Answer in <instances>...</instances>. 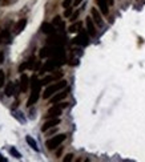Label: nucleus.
Masks as SVG:
<instances>
[{
	"mask_svg": "<svg viewBox=\"0 0 145 162\" xmlns=\"http://www.w3.org/2000/svg\"><path fill=\"white\" fill-rule=\"evenodd\" d=\"M39 55H40L41 59H44V57H49L51 59V57H63V56H65L63 47H60V45H47V47L41 48Z\"/></svg>",
	"mask_w": 145,
	"mask_h": 162,
	"instance_id": "nucleus-1",
	"label": "nucleus"
},
{
	"mask_svg": "<svg viewBox=\"0 0 145 162\" xmlns=\"http://www.w3.org/2000/svg\"><path fill=\"white\" fill-rule=\"evenodd\" d=\"M41 81H39L36 77H32V82H31V87H32V93L28 98V102H27V106L31 108L33 104L37 102L39 100V96H40V89H41Z\"/></svg>",
	"mask_w": 145,
	"mask_h": 162,
	"instance_id": "nucleus-2",
	"label": "nucleus"
},
{
	"mask_svg": "<svg viewBox=\"0 0 145 162\" xmlns=\"http://www.w3.org/2000/svg\"><path fill=\"white\" fill-rule=\"evenodd\" d=\"M65 87H67V81L65 80H60V81H57V82H53V84L48 85V87L45 88L44 93H43V97H44L45 100H47V98H51L55 93H57L59 91L64 89Z\"/></svg>",
	"mask_w": 145,
	"mask_h": 162,
	"instance_id": "nucleus-3",
	"label": "nucleus"
},
{
	"mask_svg": "<svg viewBox=\"0 0 145 162\" xmlns=\"http://www.w3.org/2000/svg\"><path fill=\"white\" fill-rule=\"evenodd\" d=\"M63 64H65V56H63V57H51V59L45 62L44 65H43L40 73L53 71L55 68H59V66H61Z\"/></svg>",
	"mask_w": 145,
	"mask_h": 162,
	"instance_id": "nucleus-4",
	"label": "nucleus"
},
{
	"mask_svg": "<svg viewBox=\"0 0 145 162\" xmlns=\"http://www.w3.org/2000/svg\"><path fill=\"white\" fill-rule=\"evenodd\" d=\"M65 138H67L65 134H59V136H55V137L47 140V142H45V146H47L49 150H53V149H56L57 146H60L61 143L65 141Z\"/></svg>",
	"mask_w": 145,
	"mask_h": 162,
	"instance_id": "nucleus-5",
	"label": "nucleus"
},
{
	"mask_svg": "<svg viewBox=\"0 0 145 162\" xmlns=\"http://www.w3.org/2000/svg\"><path fill=\"white\" fill-rule=\"evenodd\" d=\"M88 31H84V29H80V33L73 39V43L77 44V45H81V47H85L89 44V37H88Z\"/></svg>",
	"mask_w": 145,
	"mask_h": 162,
	"instance_id": "nucleus-6",
	"label": "nucleus"
},
{
	"mask_svg": "<svg viewBox=\"0 0 145 162\" xmlns=\"http://www.w3.org/2000/svg\"><path fill=\"white\" fill-rule=\"evenodd\" d=\"M61 109H63V108H61L60 105L52 106L51 109H48L47 114H45V118L49 120V118H56V117H59V116L61 114Z\"/></svg>",
	"mask_w": 145,
	"mask_h": 162,
	"instance_id": "nucleus-7",
	"label": "nucleus"
},
{
	"mask_svg": "<svg viewBox=\"0 0 145 162\" xmlns=\"http://www.w3.org/2000/svg\"><path fill=\"white\" fill-rule=\"evenodd\" d=\"M60 124V118L59 117H56V118H49V120H47V121L44 122V125L41 126V132H47V130H49L51 128H55L56 125H59Z\"/></svg>",
	"mask_w": 145,
	"mask_h": 162,
	"instance_id": "nucleus-8",
	"label": "nucleus"
},
{
	"mask_svg": "<svg viewBox=\"0 0 145 162\" xmlns=\"http://www.w3.org/2000/svg\"><path fill=\"white\" fill-rule=\"evenodd\" d=\"M85 24H87V31H88L89 36L95 37L96 36V27H95V21H93V19L88 16L87 20H85Z\"/></svg>",
	"mask_w": 145,
	"mask_h": 162,
	"instance_id": "nucleus-9",
	"label": "nucleus"
},
{
	"mask_svg": "<svg viewBox=\"0 0 145 162\" xmlns=\"http://www.w3.org/2000/svg\"><path fill=\"white\" fill-rule=\"evenodd\" d=\"M64 41L65 40H64L63 36H57V35L52 36L51 35V37L48 39V45H60V47H63Z\"/></svg>",
	"mask_w": 145,
	"mask_h": 162,
	"instance_id": "nucleus-10",
	"label": "nucleus"
},
{
	"mask_svg": "<svg viewBox=\"0 0 145 162\" xmlns=\"http://www.w3.org/2000/svg\"><path fill=\"white\" fill-rule=\"evenodd\" d=\"M91 15H92V19H93V21L96 23L97 25H103L104 24V21H103V17H101V15H100V12H99L96 8H92L91 10Z\"/></svg>",
	"mask_w": 145,
	"mask_h": 162,
	"instance_id": "nucleus-11",
	"label": "nucleus"
},
{
	"mask_svg": "<svg viewBox=\"0 0 145 162\" xmlns=\"http://www.w3.org/2000/svg\"><path fill=\"white\" fill-rule=\"evenodd\" d=\"M96 3H97L99 8H100L101 13L105 16H108L109 13V8H108V0H96Z\"/></svg>",
	"mask_w": 145,
	"mask_h": 162,
	"instance_id": "nucleus-12",
	"label": "nucleus"
},
{
	"mask_svg": "<svg viewBox=\"0 0 145 162\" xmlns=\"http://www.w3.org/2000/svg\"><path fill=\"white\" fill-rule=\"evenodd\" d=\"M67 96H68V91H64V92H60V93H56V94H53V97H52V98H49V102L51 104H57L59 101L64 100Z\"/></svg>",
	"mask_w": 145,
	"mask_h": 162,
	"instance_id": "nucleus-13",
	"label": "nucleus"
},
{
	"mask_svg": "<svg viewBox=\"0 0 145 162\" xmlns=\"http://www.w3.org/2000/svg\"><path fill=\"white\" fill-rule=\"evenodd\" d=\"M41 31L44 32L45 35H55L56 27L53 24H49V23H44V24L41 25Z\"/></svg>",
	"mask_w": 145,
	"mask_h": 162,
	"instance_id": "nucleus-14",
	"label": "nucleus"
},
{
	"mask_svg": "<svg viewBox=\"0 0 145 162\" xmlns=\"http://www.w3.org/2000/svg\"><path fill=\"white\" fill-rule=\"evenodd\" d=\"M60 77H63V73H61V72L56 73V75L47 76V77H44L43 80H41V84H43V85H47V84H49V82H52V81H56L57 78H60Z\"/></svg>",
	"mask_w": 145,
	"mask_h": 162,
	"instance_id": "nucleus-15",
	"label": "nucleus"
},
{
	"mask_svg": "<svg viewBox=\"0 0 145 162\" xmlns=\"http://www.w3.org/2000/svg\"><path fill=\"white\" fill-rule=\"evenodd\" d=\"M28 76L27 75H22V77H20V91L22 92H27V89H28Z\"/></svg>",
	"mask_w": 145,
	"mask_h": 162,
	"instance_id": "nucleus-16",
	"label": "nucleus"
},
{
	"mask_svg": "<svg viewBox=\"0 0 145 162\" xmlns=\"http://www.w3.org/2000/svg\"><path fill=\"white\" fill-rule=\"evenodd\" d=\"M25 25H27V19H20L15 27V33H20L25 28Z\"/></svg>",
	"mask_w": 145,
	"mask_h": 162,
	"instance_id": "nucleus-17",
	"label": "nucleus"
},
{
	"mask_svg": "<svg viewBox=\"0 0 145 162\" xmlns=\"http://www.w3.org/2000/svg\"><path fill=\"white\" fill-rule=\"evenodd\" d=\"M25 141H27V143H28V145L32 147V149H33V150H36V152H39L37 142H36V141L33 140V138H32L31 136H27V137H25Z\"/></svg>",
	"mask_w": 145,
	"mask_h": 162,
	"instance_id": "nucleus-18",
	"label": "nucleus"
},
{
	"mask_svg": "<svg viewBox=\"0 0 145 162\" xmlns=\"http://www.w3.org/2000/svg\"><path fill=\"white\" fill-rule=\"evenodd\" d=\"M52 24L55 25V27H59L60 29H64V21H63V19H61L60 16H56L53 19V21H52Z\"/></svg>",
	"mask_w": 145,
	"mask_h": 162,
	"instance_id": "nucleus-19",
	"label": "nucleus"
},
{
	"mask_svg": "<svg viewBox=\"0 0 145 162\" xmlns=\"http://www.w3.org/2000/svg\"><path fill=\"white\" fill-rule=\"evenodd\" d=\"M13 91H15V85H13V82H8L6 87V96L11 97L13 94Z\"/></svg>",
	"mask_w": 145,
	"mask_h": 162,
	"instance_id": "nucleus-20",
	"label": "nucleus"
},
{
	"mask_svg": "<svg viewBox=\"0 0 145 162\" xmlns=\"http://www.w3.org/2000/svg\"><path fill=\"white\" fill-rule=\"evenodd\" d=\"M81 25H83L81 23H80V21H77L76 24H72V25H71L68 31H69L71 33H75V32H80V29H81Z\"/></svg>",
	"mask_w": 145,
	"mask_h": 162,
	"instance_id": "nucleus-21",
	"label": "nucleus"
},
{
	"mask_svg": "<svg viewBox=\"0 0 145 162\" xmlns=\"http://www.w3.org/2000/svg\"><path fill=\"white\" fill-rule=\"evenodd\" d=\"M10 154H11L12 157H15V158H17V159L22 158V154H20V153L16 150V147H13V146L10 149Z\"/></svg>",
	"mask_w": 145,
	"mask_h": 162,
	"instance_id": "nucleus-22",
	"label": "nucleus"
},
{
	"mask_svg": "<svg viewBox=\"0 0 145 162\" xmlns=\"http://www.w3.org/2000/svg\"><path fill=\"white\" fill-rule=\"evenodd\" d=\"M20 114H22V113L16 112V110H13V112H12V116H13V117H16V118L19 120L20 122H23V124H25V118H24V117H23V116H20Z\"/></svg>",
	"mask_w": 145,
	"mask_h": 162,
	"instance_id": "nucleus-23",
	"label": "nucleus"
},
{
	"mask_svg": "<svg viewBox=\"0 0 145 162\" xmlns=\"http://www.w3.org/2000/svg\"><path fill=\"white\" fill-rule=\"evenodd\" d=\"M33 64H35V59L31 57V59L27 61V69H33Z\"/></svg>",
	"mask_w": 145,
	"mask_h": 162,
	"instance_id": "nucleus-24",
	"label": "nucleus"
},
{
	"mask_svg": "<svg viewBox=\"0 0 145 162\" xmlns=\"http://www.w3.org/2000/svg\"><path fill=\"white\" fill-rule=\"evenodd\" d=\"M4 80H6V75L3 71H0V88L4 85Z\"/></svg>",
	"mask_w": 145,
	"mask_h": 162,
	"instance_id": "nucleus-25",
	"label": "nucleus"
},
{
	"mask_svg": "<svg viewBox=\"0 0 145 162\" xmlns=\"http://www.w3.org/2000/svg\"><path fill=\"white\" fill-rule=\"evenodd\" d=\"M79 11H76V12L75 13H72V15H71V21H76V19H77V17H79Z\"/></svg>",
	"mask_w": 145,
	"mask_h": 162,
	"instance_id": "nucleus-26",
	"label": "nucleus"
},
{
	"mask_svg": "<svg viewBox=\"0 0 145 162\" xmlns=\"http://www.w3.org/2000/svg\"><path fill=\"white\" fill-rule=\"evenodd\" d=\"M71 15H72V8H69V7H68V10L64 12V17H69Z\"/></svg>",
	"mask_w": 145,
	"mask_h": 162,
	"instance_id": "nucleus-27",
	"label": "nucleus"
},
{
	"mask_svg": "<svg viewBox=\"0 0 145 162\" xmlns=\"http://www.w3.org/2000/svg\"><path fill=\"white\" fill-rule=\"evenodd\" d=\"M72 1H73V0H64V1H63V7H64V8H68V7L71 6V3H72Z\"/></svg>",
	"mask_w": 145,
	"mask_h": 162,
	"instance_id": "nucleus-28",
	"label": "nucleus"
},
{
	"mask_svg": "<svg viewBox=\"0 0 145 162\" xmlns=\"http://www.w3.org/2000/svg\"><path fill=\"white\" fill-rule=\"evenodd\" d=\"M25 69H27V61H25V62H23L22 65L19 66V72H22V73H23V72H24Z\"/></svg>",
	"mask_w": 145,
	"mask_h": 162,
	"instance_id": "nucleus-29",
	"label": "nucleus"
},
{
	"mask_svg": "<svg viewBox=\"0 0 145 162\" xmlns=\"http://www.w3.org/2000/svg\"><path fill=\"white\" fill-rule=\"evenodd\" d=\"M73 158V154H67L65 157H64V162H68V161H72Z\"/></svg>",
	"mask_w": 145,
	"mask_h": 162,
	"instance_id": "nucleus-30",
	"label": "nucleus"
},
{
	"mask_svg": "<svg viewBox=\"0 0 145 162\" xmlns=\"http://www.w3.org/2000/svg\"><path fill=\"white\" fill-rule=\"evenodd\" d=\"M81 1H83V0H73V6H75V7H77L80 3H81Z\"/></svg>",
	"mask_w": 145,
	"mask_h": 162,
	"instance_id": "nucleus-31",
	"label": "nucleus"
},
{
	"mask_svg": "<svg viewBox=\"0 0 145 162\" xmlns=\"http://www.w3.org/2000/svg\"><path fill=\"white\" fill-rule=\"evenodd\" d=\"M3 60H4V55L3 53H0V62H3Z\"/></svg>",
	"mask_w": 145,
	"mask_h": 162,
	"instance_id": "nucleus-32",
	"label": "nucleus"
},
{
	"mask_svg": "<svg viewBox=\"0 0 145 162\" xmlns=\"http://www.w3.org/2000/svg\"><path fill=\"white\" fill-rule=\"evenodd\" d=\"M0 161H3V162H7V159H6V158H4V157H3V156H1V154H0Z\"/></svg>",
	"mask_w": 145,
	"mask_h": 162,
	"instance_id": "nucleus-33",
	"label": "nucleus"
},
{
	"mask_svg": "<svg viewBox=\"0 0 145 162\" xmlns=\"http://www.w3.org/2000/svg\"><path fill=\"white\" fill-rule=\"evenodd\" d=\"M113 3H114V0H108V4L109 6H113Z\"/></svg>",
	"mask_w": 145,
	"mask_h": 162,
	"instance_id": "nucleus-34",
	"label": "nucleus"
}]
</instances>
